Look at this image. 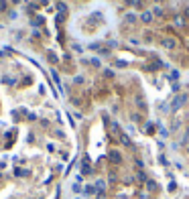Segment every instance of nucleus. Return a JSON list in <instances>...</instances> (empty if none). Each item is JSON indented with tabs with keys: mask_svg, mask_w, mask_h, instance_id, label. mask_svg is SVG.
Wrapping results in <instances>:
<instances>
[{
	"mask_svg": "<svg viewBox=\"0 0 189 199\" xmlns=\"http://www.w3.org/2000/svg\"><path fill=\"white\" fill-rule=\"evenodd\" d=\"M6 6H8V2L6 0H0V12H6Z\"/></svg>",
	"mask_w": 189,
	"mask_h": 199,
	"instance_id": "9b49d317",
	"label": "nucleus"
},
{
	"mask_svg": "<svg viewBox=\"0 0 189 199\" xmlns=\"http://www.w3.org/2000/svg\"><path fill=\"white\" fill-rule=\"evenodd\" d=\"M14 173H16V175H18V177H24V175H29V173H27V171H24V169H16V171H14Z\"/></svg>",
	"mask_w": 189,
	"mask_h": 199,
	"instance_id": "ddd939ff",
	"label": "nucleus"
},
{
	"mask_svg": "<svg viewBox=\"0 0 189 199\" xmlns=\"http://www.w3.org/2000/svg\"><path fill=\"white\" fill-rule=\"evenodd\" d=\"M98 199H104V193H98Z\"/></svg>",
	"mask_w": 189,
	"mask_h": 199,
	"instance_id": "dca6fc26",
	"label": "nucleus"
},
{
	"mask_svg": "<svg viewBox=\"0 0 189 199\" xmlns=\"http://www.w3.org/2000/svg\"><path fill=\"white\" fill-rule=\"evenodd\" d=\"M179 87H181L179 83H173V85H171V92H173V94H177V92H179Z\"/></svg>",
	"mask_w": 189,
	"mask_h": 199,
	"instance_id": "2eb2a0df",
	"label": "nucleus"
},
{
	"mask_svg": "<svg viewBox=\"0 0 189 199\" xmlns=\"http://www.w3.org/2000/svg\"><path fill=\"white\" fill-rule=\"evenodd\" d=\"M185 16H187V18H189V10H185Z\"/></svg>",
	"mask_w": 189,
	"mask_h": 199,
	"instance_id": "f3484780",
	"label": "nucleus"
},
{
	"mask_svg": "<svg viewBox=\"0 0 189 199\" xmlns=\"http://www.w3.org/2000/svg\"><path fill=\"white\" fill-rule=\"evenodd\" d=\"M140 21H142V23H151V21H153V14H151V12H145V14H140Z\"/></svg>",
	"mask_w": 189,
	"mask_h": 199,
	"instance_id": "423d86ee",
	"label": "nucleus"
},
{
	"mask_svg": "<svg viewBox=\"0 0 189 199\" xmlns=\"http://www.w3.org/2000/svg\"><path fill=\"white\" fill-rule=\"evenodd\" d=\"M136 181H140V183H146V181H148L146 175H145V171H138V173H136Z\"/></svg>",
	"mask_w": 189,
	"mask_h": 199,
	"instance_id": "39448f33",
	"label": "nucleus"
},
{
	"mask_svg": "<svg viewBox=\"0 0 189 199\" xmlns=\"http://www.w3.org/2000/svg\"><path fill=\"white\" fill-rule=\"evenodd\" d=\"M118 199H126V197H124V195H120V197H118Z\"/></svg>",
	"mask_w": 189,
	"mask_h": 199,
	"instance_id": "a211bd4d",
	"label": "nucleus"
},
{
	"mask_svg": "<svg viewBox=\"0 0 189 199\" xmlns=\"http://www.w3.org/2000/svg\"><path fill=\"white\" fill-rule=\"evenodd\" d=\"M177 77H179V71H171V73H169V75H167V79H169V82H171V79L175 82Z\"/></svg>",
	"mask_w": 189,
	"mask_h": 199,
	"instance_id": "1a4fd4ad",
	"label": "nucleus"
},
{
	"mask_svg": "<svg viewBox=\"0 0 189 199\" xmlns=\"http://www.w3.org/2000/svg\"><path fill=\"white\" fill-rule=\"evenodd\" d=\"M108 159H110V163H114V164H120L122 163V154L118 151H112L110 154H108Z\"/></svg>",
	"mask_w": 189,
	"mask_h": 199,
	"instance_id": "f03ea898",
	"label": "nucleus"
},
{
	"mask_svg": "<svg viewBox=\"0 0 189 199\" xmlns=\"http://www.w3.org/2000/svg\"><path fill=\"white\" fill-rule=\"evenodd\" d=\"M146 189H148V191H155V189H157V181L148 179V181H146Z\"/></svg>",
	"mask_w": 189,
	"mask_h": 199,
	"instance_id": "0eeeda50",
	"label": "nucleus"
},
{
	"mask_svg": "<svg viewBox=\"0 0 189 199\" xmlns=\"http://www.w3.org/2000/svg\"><path fill=\"white\" fill-rule=\"evenodd\" d=\"M153 14H157V16H161V14H163V8H159V6H155V8H153Z\"/></svg>",
	"mask_w": 189,
	"mask_h": 199,
	"instance_id": "4468645a",
	"label": "nucleus"
},
{
	"mask_svg": "<svg viewBox=\"0 0 189 199\" xmlns=\"http://www.w3.org/2000/svg\"><path fill=\"white\" fill-rule=\"evenodd\" d=\"M126 2H132V0H126Z\"/></svg>",
	"mask_w": 189,
	"mask_h": 199,
	"instance_id": "aec40b11",
	"label": "nucleus"
},
{
	"mask_svg": "<svg viewBox=\"0 0 189 199\" xmlns=\"http://www.w3.org/2000/svg\"><path fill=\"white\" fill-rule=\"evenodd\" d=\"M104 189H106V183H104V181H96V191H98V193H104Z\"/></svg>",
	"mask_w": 189,
	"mask_h": 199,
	"instance_id": "7ed1b4c3",
	"label": "nucleus"
},
{
	"mask_svg": "<svg viewBox=\"0 0 189 199\" xmlns=\"http://www.w3.org/2000/svg\"><path fill=\"white\" fill-rule=\"evenodd\" d=\"M126 23H136V16L134 14H126Z\"/></svg>",
	"mask_w": 189,
	"mask_h": 199,
	"instance_id": "f8f14e48",
	"label": "nucleus"
},
{
	"mask_svg": "<svg viewBox=\"0 0 189 199\" xmlns=\"http://www.w3.org/2000/svg\"><path fill=\"white\" fill-rule=\"evenodd\" d=\"M120 142H122L124 146H130V138H128L126 134H120Z\"/></svg>",
	"mask_w": 189,
	"mask_h": 199,
	"instance_id": "6e6552de",
	"label": "nucleus"
},
{
	"mask_svg": "<svg viewBox=\"0 0 189 199\" xmlns=\"http://www.w3.org/2000/svg\"><path fill=\"white\" fill-rule=\"evenodd\" d=\"M12 2H21V0H12Z\"/></svg>",
	"mask_w": 189,
	"mask_h": 199,
	"instance_id": "6ab92c4d",
	"label": "nucleus"
},
{
	"mask_svg": "<svg viewBox=\"0 0 189 199\" xmlns=\"http://www.w3.org/2000/svg\"><path fill=\"white\" fill-rule=\"evenodd\" d=\"M86 193H88V195L96 193V185H88V187H86Z\"/></svg>",
	"mask_w": 189,
	"mask_h": 199,
	"instance_id": "9d476101",
	"label": "nucleus"
},
{
	"mask_svg": "<svg viewBox=\"0 0 189 199\" xmlns=\"http://www.w3.org/2000/svg\"><path fill=\"white\" fill-rule=\"evenodd\" d=\"M183 104H187V94L175 95V100L171 102V110H173V112H177V110H181V108H183Z\"/></svg>",
	"mask_w": 189,
	"mask_h": 199,
	"instance_id": "f257e3e1",
	"label": "nucleus"
},
{
	"mask_svg": "<svg viewBox=\"0 0 189 199\" xmlns=\"http://www.w3.org/2000/svg\"><path fill=\"white\" fill-rule=\"evenodd\" d=\"M163 47L173 49V47H175V41H173V39H163Z\"/></svg>",
	"mask_w": 189,
	"mask_h": 199,
	"instance_id": "20e7f679",
	"label": "nucleus"
}]
</instances>
